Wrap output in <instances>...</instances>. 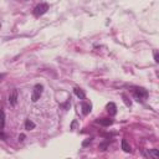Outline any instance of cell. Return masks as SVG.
Returning a JSON list of instances; mask_svg holds the SVG:
<instances>
[{"label":"cell","instance_id":"1","mask_svg":"<svg viewBox=\"0 0 159 159\" xmlns=\"http://www.w3.org/2000/svg\"><path fill=\"white\" fill-rule=\"evenodd\" d=\"M133 94L134 97L138 99V101H144L148 98V91L145 88H142V87H137L133 90Z\"/></svg>","mask_w":159,"mask_h":159},{"label":"cell","instance_id":"2","mask_svg":"<svg viewBox=\"0 0 159 159\" xmlns=\"http://www.w3.org/2000/svg\"><path fill=\"white\" fill-rule=\"evenodd\" d=\"M47 10H48V4L41 3V4H39V5L35 6V9H34V15H35V16H41V15H44Z\"/></svg>","mask_w":159,"mask_h":159},{"label":"cell","instance_id":"3","mask_svg":"<svg viewBox=\"0 0 159 159\" xmlns=\"http://www.w3.org/2000/svg\"><path fill=\"white\" fill-rule=\"evenodd\" d=\"M42 91H44V86L42 85H36L34 87V91H32V96H31V99L32 102H36L40 99L41 94H42Z\"/></svg>","mask_w":159,"mask_h":159},{"label":"cell","instance_id":"4","mask_svg":"<svg viewBox=\"0 0 159 159\" xmlns=\"http://www.w3.org/2000/svg\"><path fill=\"white\" fill-rule=\"evenodd\" d=\"M81 108H82V113H83L85 116H87V115L91 112V110H92V104H91V102L83 101L82 104H81Z\"/></svg>","mask_w":159,"mask_h":159},{"label":"cell","instance_id":"5","mask_svg":"<svg viewBox=\"0 0 159 159\" xmlns=\"http://www.w3.org/2000/svg\"><path fill=\"white\" fill-rule=\"evenodd\" d=\"M9 102H10V104H13V106L16 104V102H18V90H13V91H11V93H10V96H9Z\"/></svg>","mask_w":159,"mask_h":159},{"label":"cell","instance_id":"6","mask_svg":"<svg viewBox=\"0 0 159 159\" xmlns=\"http://www.w3.org/2000/svg\"><path fill=\"white\" fill-rule=\"evenodd\" d=\"M107 111H108V113H110L111 116H115V115L117 113V106H116L113 102H110V103L107 104Z\"/></svg>","mask_w":159,"mask_h":159},{"label":"cell","instance_id":"7","mask_svg":"<svg viewBox=\"0 0 159 159\" xmlns=\"http://www.w3.org/2000/svg\"><path fill=\"white\" fill-rule=\"evenodd\" d=\"M73 91H75V94H76V96L80 98V99H85V98H86V93H85V91H83L82 88L76 87Z\"/></svg>","mask_w":159,"mask_h":159},{"label":"cell","instance_id":"8","mask_svg":"<svg viewBox=\"0 0 159 159\" xmlns=\"http://www.w3.org/2000/svg\"><path fill=\"white\" fill-rule=\"evenodd\" d=\"M97 122H98L99 124L104 126V127H108V126H111V124L113 123V121H112L111 118H101V119H97Z\"/></svg>","mask_w":159,"mask_h":159},{"label":"cell","instance_id":"9","mask_svg":"<svg viewBox=\"0 0 159 159\" xmlns=\"http://www.w3.org/2000/svg\"><path fill=\"white\" fill-rule=\"evenodd\" d=\"M5 126V113L4 111H0V131H3Z\"/></svg>","mask_w":159,"mask_h":159},{"label":"cell","instance_id":"10","mask_svg":"<svg viewBox=\"0 0 159 159\" xmlns=\"http://www.w3.org/2000/svg\"><path fill=\"white\" fill-rule=\"evenodd\" d=\"M34 128H35V123H34L32 121H30V119H26V121H25V129L31 131V129H34Z\"/></svg>","mask_w":159,"mask_h":159},{"label":"cell","instance_id":"11","mask_svg":"<svg viewBox=\"0 0 159 159\" xmlns=\"http://www.w3.org/2000/svg\"><path fill=\"white\" fill-rule=\"evenodd\" d=\"M122 149L124 150V152H131V145L128 144V142H127V139H122Z\"/></svg>","mask_w":159,"mask_h":159},{"label":"cell","instance_id":"12","mask_svg":"<svg viewBox=\"0 0 159 159\" xmlns=\"http://www.w3.org/2000/svg\"><path fill=\"white\" fill-rule=\"evenodd\" d=\"M147 157H152V158H158L159 157V152L158 149H150L148 153H147Z\"/></svg>","mask_w":159,"mask_h":159},{"label":"cell","instance_id":"13","mask_svg":"<svg viewBox=\"0 0 159 159\" xmlns=\"http://www.w3.org/2000/svg\"><path fill=\"white\" fill-rule=\"evenodd\" d=\"M154 61H155V62H159V59H158V52H157V51H154Z\"/></svg>","mask_w":159,"mask_h":159},{"label":"cell","instance_id":"14","mask_svg":"<svg viewBox=\"0 0 159 159\" xmlns=\"http://www.w3.org/2000/svg\"><path fill=\"white\" fill-rule=\"evenodd\" d=\"M24 138H25V136H24V134H21V136L19 137V139H20V140H24Z\"/></svg>","mask_w":159,"mask_h":159},{"label":"cell","instance_id":"15","mask_svg":"<svg viewBox=\"0 0 159 159\" xmlns=\"http://www.w3.org/2000/svg\"><path fill=\"white\" fill-rule=\"evenodd\" d=\"M0 26H2V24H0Z\"/></svg>","mask_w":159,"mask_h":159}]
</instances>
